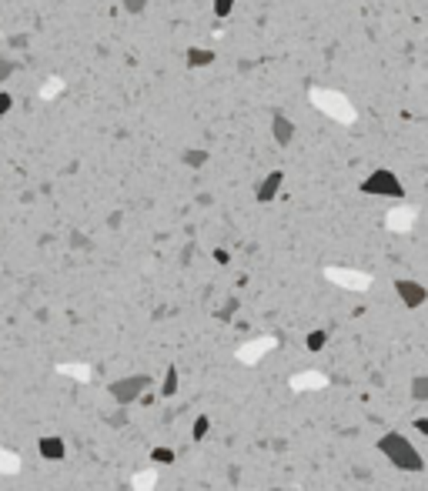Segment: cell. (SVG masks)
<instances>
[{"label":"cell","mask_w":428,"mask_h":491,"mask_svg":"<svg viewBox=\"0 0 428 491\" xmlns=\"http://www.w3.org/2000/svg\"><path fill=\"white\" fill-rule=\"evenodd\" d=\"M378 452L385 454V461H391V465L402 468V472H411V474L425 472V458H422V452H418L402 431H388V435L378 438Z\"/></svg>","instance_id":"6da1fadb"},{"label":"cell","mask_w":428,"mask_h":491,"mask_svg":"<svg viewBox=\"0 0 428 491\" xmlns=\"http://www.w3.org/2000/svg\"><path fill=\"white\" fill-rule=\"evenodd\" d=\"M151 384H154L151 375H124V378H117L108 384V395L114 398V404L128 408V404H134V401H141V398L148 395Z\"/></svg>","instance_id":"7a4b0ae2"},{"label":"cell","mask_w":428,"mask_h":491,"mask_svg":"<svg viewBox=\"0 0 428 491\" xmlns=\"http://www.w3.org/2000/svg\"><path fill=\"white\" fill-rule=\"evenodd\" d=\"M361 194H375V197H405V184L398 181V174L388 168H375L365 181H361Z\"/></svg>","instance_id":"3957f363"},{"label":"cell","mask_w":428,"mask_h":491,"mask_svg":"<svg viewBox=\"0 0 428 491\" xmlns=\"http://www.w3.org/2000/svg\"><path fill=\"white\" fill-rule=\"evenodd\" d=\"M395 294L402 298V304L409 311H415V307H422L428 301V287L422 281H411V278H398L395 281Z\"/></svg>","instance_id":"277c9868"},{"label":"cell","mask_w":428,"mask_h":491,"mask_svg":"<svg viewBox=\"0 0 428 491\" xmlns=\"http://www.w3.org/2000/svg\"><path fill=\"white\" fill-rule=\"evenodd\" d=\"M37 452L44 461H64V458H67V445H64L60 435H40Z\"/></svg>","instance_id":"5b68a950"},{"label":"cell","mask_w":428,"mask_h":491,"mask_svg":"<svg viewBox=\"0 0 428 491\" xmlns=\"http://www.w3.org/2000/svg\"><path fill=\"white\" fill-rule=\"evenodd\" d=\"M281 181H284V174H281V170H271L268 177H261L258 188H255V197H258V204H268V201H275V197H278Z\"/></svg>","instance_id":"8992f818"},{"label":"cell","mask_w":428,"mask_h":491,"mask_svg":"<svg viewBox=\"0 0 428 491\" xmlns=\"http://www.w3.org/2000/svg\"><path fill=\"white\" fill-rule=\"evenodd\" d=\"M315 104L321 107V111H332L335 117H341V120H352V107L341 104V97L338 94H315Z\"/></svg>","instance_id":"52a82bcc"},{"label":"cell","mask_w":428,"mask_h":491,"mask_svg":"<svg viewBox=\"0 0 428 491\" xmlns=\"http://www.w3.org/2000/svg\"><path fill=\"white\" fill-rule=\"evenodd\" d=\"M271 134H275V141H278L281 148H288V144L295 141V124H291L284 114H275V117H271Z\"/></svg>","instance_id":"ba28073f"},{"label":"cell","mask_w":428,"mask_h":491,"mask_svg":"<svg viewBox=\"0 0 428 491\" xmlns=\"http://www.w3.org/2000/svg\"><path fill=\"white\" fill-rule=\"evenodd\" d=\"M178 384H181V378H178V368H174V364H168V371H164V384H161V398H174V395H178Z\"/></svg>","instance_id":"9c48e42d"},{"label":"cell","mask_w":428,"mask_h":491,"mask_svg":"<svg viewBox=\"0 0 428 491\" xmlns=\"http://www.w3.org/2000/svg\"><path fill=\"white\" fill-rule=\"evenodd\" d=\"M207 64H214V51H201V47L187 51V67H207Z\"/></svg>","instance_id":"30bf717a"},{"label":"cell","mask_w":428,"mask_h":491,"mask_svg":"<svg viewBox=\"0 0 428 491\" xmlns=\"http://www.w3.org/2000/svg\"><path fill=\"white\" fill-rule=\"evenodd\" d=\"M409 391L415 401H428V375H415L409 384Z\"/></svg>","instance_id":"8fae6325"},{"label":"cell","mask_w":428,"mask_h":491,"mask_svg":"<svg viewBox=\"0 0 428 491\" xmlns=\"http://www.w3.org/2000/svg\"><path fill=\"white\" fill-rule=\"evenodd\" d=\"M325 344H328V331H321V328L308 331V338H305V348H308V351H321Z\"/></svg>","instance_id":"7c38bea8"},{"label":"cell","mask_w":428,"mask_h":491,"mask_svg":"<svg viewBox=\"0 0 428 491\" xmlns=\"http://www.w3.org/2000/svg\"><path fill=\"white\" fill-rule=\"evenodd\" d=\"M207 431H211V418L198 415V418H194V425H191V438H194V441H205Z\"/></svg>","instance_id":"4fadbf2b"},{"label":"cell","mask_w":428,"mask_h":491,"mask_svg":"<svg viewBox=\"0 0 428 491\" xmlns=\"http://www.w3.org/2000/svg\"><path fill=\"white\" fill-rule=\"evenodd\" d=\"M174 448H168V445H161V448H154L151 452V461H157V465H174Z\"/></svg>","instance_id":"5bb4252c"},{"label":"cell","mask_w":428,"mask_h":491,"mask_svg":"<svg viewBox=\"0 0 428 491\" xmlns=\"http://www.w3.org/2000/svg\"><path fill=\"white\" fill-rule=\"evenodd\" d=\"M185 164H191V168H201V164H207V151H187L185 154Z\"/></svg>","instance_id":"9a60e30c"},{"label":"cell","mask_w":428,"mask_h":491,"mask_svg":"<svg viewBox=\"0 0 428 491\" xmlns=\"http://www.w3.org/2000/svg\"><path fill=\"white\" fill-rule=\"evenodd\" d=\"M234 10V0H214V17H228Z\"/></svg>","instance_id":"2e32d148"},{"label":"cell","mask_w":428,"mask_h":491,"mask_svg":"<svg viewBox=\"0 0 428 491\" xmlns=\"http://www.w3.org/2000/svg\"><path fill=\"white\" fill-rule=\"evenodd\" d=\"M124 7H128L130 14H141V10L148 7V0H124Z\"/></svg>","instance_id":"e0dca14e"},{"label":"cell","mask_w":428,"mask_h":491,"mask_svg":"<svg viewBox=\"0 0 428 491\" xmlns=\"http://www.w3.org/2000/svg\"><path fill=\"white\" fill-rule=\"evenodd\" d=\"M411 428H415L418 435H428V418H415V421H411Z\"/></svg>","instance_id":"ac0fdd59"},{"label":"cell","mask_w":428,"mask_h":491,"mask_svg":"<svg viewBox=\"0 0 428 491\" xmlns=\"http://www.w3.org/2000/svg\"><path fill=\"white\" fill-rule=\"evenodd\" d=\"M10 71H14V64H10L7 57H0V80H3V77H10Z\"/></svg>","instance_id":"d6986e66"},{"label":"cell","mask_w":428,"mask_h":491,"mask_svg":"<svg viewBox=\"0 0 428 491\" xmlns=\"http://www.w3.org/2000/svg\"><path fill=\"white\" fill-rule=\"evenodd\" d=\"M214 261H218V265H228V261H231V254H228V251H221V247H218V251H214Z\"/></svg>","instance_id":"ffe728a7"},{"label":"cell","mask_w":428,"mask_h":491,"mask_svg":"<svg viewBox=\"0 0 428 491\" xmlns=\"http://www.w3.org/2000/svg\"><path fill=\"white\" fill-rule=\"evenodd\" d=\"M10 111V94H0V114Z\"/></svg>","instance_id":"44dd1931"},{"label":"cell","mask_w":428,"mask_h":491,"mask_svg":"<svg viewBox=\"0 0 428 491\" xmlns=\"http://www.w3.org/2000/svg\"><path fill=\"white\" fill-rule=\"evenodd\" d=\"M124 421H128V415H124V411H117V415L111 418V425H124Z\"/></svg>","instance_id":"7402d4cb"}]
</instances>
